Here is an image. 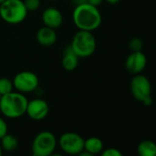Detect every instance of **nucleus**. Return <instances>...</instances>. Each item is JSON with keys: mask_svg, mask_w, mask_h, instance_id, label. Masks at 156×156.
Returning a JSON list of instances; mask_svg holds the SVG:
<instances>
[{"mask_svg": "<svg viewBox=\"0 0 156 156\" xmlns=\"http://www.w3.org/2000/svg\"><path fill=\"white\" fill-rule=\"evenodd\" d=\"M72 18L73 24L78 30L91 32L98 29L102 22V16L98 7L89 3L75 6Z\"/></svg>", "mask_w": 156, "mask_h": 156, "instance_id": "obj_1", "label": "nucleus"}, {"mask_svg": "<svg viewBox=\"0 0 156 156\" xmlns=\"http://www.w3.org/2000/svg\"><path fill=\"white\" fill-rule=\"evenodd\" d=\"M28 102L24 94L12 91L0 98V112L6 118L19 119L26 114Z\"/></svg>", "mask_w": 156, "mask_h": 156, "instance_id": "obj_2", "label": "nucleus"}, {"mask_svg": "<svg viewBox=\"0 0 156 156\" xmlns=\"http://www.w3.org/2000/svg\"><path fill=\"white\" fill-rule=\"evenodd\" d=\"M70 47L79 58H87L96 51L97 41L91 31L78 30L73 35Z\"/></svg>", "mask_w": 156, "mask_h": 156, "instance_id": "obj_3", "label": "nucleus"}, {"mask_svg": "<svg viewBox=\"0 0 156 156\" xmlns=\"http://www.w3.org/2000/svg\"><path fill=\"white\" fill-rule=\"evenodd\" d=\"M28 13L23 0H6L0 5V17L10 25L23 22Z\"/></svg>", "mask_w": 156, "mask_h": 156, "instance_id": "obj_4", "label": "nucleus"}, {"mask_svg": "<svg viewBox=\"0 0 156 156\" xmlns=\"http://www.w3.org/2000/svg\"><path fill=\"white\" fill-rule=\"evenodd\" d=\"M132 97L144 106H151L153 102L151 98V85L148 78L140 73L134 74L129 84Z\"/></svg>", "mask_w": 156, "mask_h": 156, "instance_id": "obj_5", "label": "nucleus"}, {"mask_svg": "<svg viewBox=\"0 0 156 156\" xmlns=\"http://www.w3.org/2000/svg\"><path fill=\"white\" fill-rule=\"evenodd\" d=\"M57 146V139L55 135L44 130L38 133L33 139L31 144L32 156H50L52 154Z\"/></svg>", "mask_w": 156, "mask_h": 156, "instance_id": "obj_6", "label": "nucleus"}, {"mask_svg": "<svg viewBox=\"0 0 156 156\" xmlns=\"http://www.w3.org/2000/svg\"><path fill=\"white\" fill-rule=\"evenodd\" d=\"M12 81L16 91L22 94L30 93L37 90L40 85L38 75L30 71H22L18 73Z\"/></svg>", "mask_w": 156, "mask_h": 156, "instance_id": "obj_7", "label": "nucleus"}, {"mask_svg": "<svg viewBox=\"0 0 156 156\" xmlns=\"http://www.w3.org/2000/svg\"><path fill=\"white\" fill-rule=\"evenodd\" d=\"M58 142L62 151L69 155H77L84 151L85 139L76 132H64L61 135Z\"/></svg>", "mask_w": 156, "mask_h": 156, "instance_id": "obj_8", "label": "nucleus"}, {"mask_svg": "<svg viewBox=\"0 0 156 156\" xmlns=\"http://www.w3.org/2000/svg\"><path fill=\"white\" fill-rule=\"evenodd\" d=\"M49 105L42 98H34L28 102L26 114L32 120H42L49 114Z\"/></svg>", "mask_w": 156, "mask_h": 156, "instance_id": "obj_9", "label": "nucleus"}, {"mask_svg": "<svg viewBox=\"0 0 156 156\" xmlns=\"http://www.w3.org/2000/svg\"><path fill=\"white\" fill-rule=\"evenodd\" d=\"M146 64L147 58L142 51H131L125 61L126 70L132 74L140 73L145 69Z\"/></svg>", "mask_w": 156, "mask_h": 156, "instance_id": "obj_10", "label": "nucleus"}, {"mask_svg": "<svg viewBox=\"0 0 156 156\" xmlns=\"http://www.w3.org/2000/svg\"><path fill=\"white\" fill-rule=\"evenodd\" d=\"M41 21L43 23V26L57 30L62 25L63 17L62 12L58 9L50 7L43 10L41 14Z\"/></svg>", "mask_w": 156, "mask_h": 156, "instance_id": "obj_11", "label": "nucleus"}, {"mask_svg": "<svg viewBox=\"0 0 156 156\" xmlns=\"http://www.w3.org/2000/svg\"><path fill=\"white\" fill-rule=\"evenodd\" d=\"M37 41L44 47L52 46L57 41V33L55 30L48 28L46 26L41 27L36 33Z\"/></svg>", "mask_w": 156, "mask_h": 156, "instance_id": "obj_12", "label": "nucleus"}, {"mask_svg": "<svg viewBox=\"0 0 156 156\" xmlns=\"http://www.w3.org/2000/svg\"><path fill=\"white\" fill-rule=\"evenodd\" d=\"M78 63H79V57H78L75 54V52L71 49L70 45L67 46L63 51V54L62 58V68L65 71L71 72L76 69V67L78 66Z\"/></svg>", "mask_w": 156, "mask_h": 156, "instance_id": "obj_13", "label": "nucleus"}, {"mask_svg": "<svg viewBox=\"0 0 156 156\" xmlns=\"http://www.w3.org/2000/svg\"><path fill=\"white\" fill-rule=\"evenodd\" d=\"M104 149V143L101 139L98 137H89L85 140L84 143V151L92 153L94 155L100 153Z\"/></svg>", "mask_w": 156, "mask_h": 156, "instance_id": "obj_14", "label": "nucleus"}, {"mask_svg": "<svg viewBox=\"0 0 156 156\" xmlns=\"http://www.w3.org/2000/svg\"><path fill=\"white\" fill-rule=\"evenodd\" d=\"M139 156H156V143L150 140H142L137 147Z\"/></svg>", "mask_w": 156, "mask_h": 156, "instance_id": "obj_15", "label": "nucleus"}, {"mask_svg": "<svg viewBox=\"0 0 156 156\" xmlns=\"http://www.w3.org/2000/svg\"><path fill=\"white\" fill-rule=\"evenodd\" d=\"M0 141H1L0 142V145H1L2 150L9 151V152L14 151L15 150H17L19 146V140L17 137L9 133H7L1 140H0Z\"/></svg>", "mask_w": 156, "mask_h": 156, "instance_id": "obj_16", "label": "nucleus"}, {"mask_svg": "<svg viewBox=\"0 0 156 156\" xmlns=\"http://www.w3.org/2000/svg\"><path fill=\"white\" fill-rule=\"evenodd\" d=\"M14 91L13 81L7 77L0 78V95L4 96Z\"/></svg>", "mask_w": 156, "mask_h": 156, "instance_id": "obj_17", "label": "nucleus"}, {"mask_svg": "<svg viewBox=\"0 0 156 156\" xmlns=\"http://www.w3.org/2000/svg\"><path fill=\"white\" fill-rule=\"evenodd\" d=\"M129 47L131 51H141L143 48V41L138 37L132 38L129 42Z\"/></svg>", "mask_w": 156, "mask_h": 156, "instance_id": "obj_18", "label": "nucleus"}, {"mask_svg": "<svg viewBox=\"0 0 156 156\" xmlns=\"http://www.w3.org/2000/svg\"><path fill=\"white\" fill-rule=\"evenodd\" d=\"M28 12H35L41 7V0H23Z\"/></svg>", "mask_w": 156, "mask_h": 156, "instance_id": "obj_19", "label": "nucleus"}, {"mask_svg": "<svg viewBox=\"0 0 156 156\" xmlns=\"http://www.w3.org/2000/svg\"><path fill=\"white\" fill-rule=\"evenodd\" d=\"M100 156H123L122 152L116 148H108L100 152Z\"/></svg>", "mask_w": 156, "mask_h": 156, "instance_id": "obj_20", "label": "nucleus"}, {"mask_svg": "<svg viewBox=\"0 0 156 156\" xmlns=\"http://www.w3.org/2000/svg\"><path fill=\"white\" fill-rule=\"evenodd\" d=\"M8 129H9V127H8L6 120L3 118L0 117V140L8 133Z\"/></svg>", "mask_w": 156, "mask_h": 156, "instance_id": "obj_21", "label": "nucleus"}, {"mask_svg": "<svg viewBox=\"0 0 156 156\" xmlns=\"http://www.w3.org/2000/svg\"><path fill=\"white\" fill-rule=\"evenodd\" d=\"M105 0H87V3H89L90 5L92 6H95V7H98L100 6Z\"/></svg>", "mask_w": 156, "mask_h": 156, "instance_id": "obj_22", "label": "nucleus"}, {"mask_svg": "<svg viewBox=\"0 0 156 156\" xmlns=\"http://www.w3.org/2000/svg\"><path fill=\"white\" fill-rule=\"evenodd\" d=\"M76 156H96V155H94V154H92V153H89V152H87V151H81L80 153H78Z\"/></svg>", "mask_w": 156, "mask_h": 156, "instance_id": "obj_23", "label": "nucleus"}, {"mask_svg": "<svg viewBox=\"0 0 156 156\" xmlns=\"http://www.w3.org/2000/svg\"><path fill=\"white\" fill-rule=\"evenodd\" d=\"M73 3H75V6H77L80 4L87 3V0H73Z\"/></svg>", "mask_w": 156, "mask_h": 156, "instance_id": "obj_24", "label": "nucleus"}, {"mask_svg": "<svg viewBox=\"0 0 156 156\" xmlns=\"http://www.w3.org/2000/svg\"><path fill=\"white\" fill-rule=\"evenodd\" d=\"M105 1L107 3L110 4V5H115V4H118L120 1V0H105Z\"/></svg>", "mask_w": 156, "mask_h": 156, "instance_id": "obj_25", "label": "nucleus"}, {"mask_svg": "<svg viewBox=\"0 0 156 156\" xmlns=\"http://www.w3.org/2000/svg\"><path fill=\"white\" fill-rule=\"evenodd\" d=\"M50 156H64V155H62V154H61V153H55V152H53V153L51 154Z\"/></svg>", "mask_w": 156, "mask_h": 156, "instance_id": "obj_26", "label": "nucleus"}, {"mask_svg": "<svg viewBox=\"0 0 156 156\" xmlns=\"http://www.w3.org/2000/svg\"><path fill=\"white\" fill-rule=\"evenodd\" d=\"M0 156H3V150L1 148V145H0Z\"/></svg>", "mask_w": 156, "mask_h": 156, "instance_id": "obj_27", "label": "nucleus"}, {"mask_svg": "<svg viewBox=\"0 0 156 156\" xmlns=\"http://www.w3.org/2000/svg\"><path fill=\"white\" fill-rule=\"evenodd\" d=\"M6 1V0H0V5H1L2 3H4Z\"/></svg>", "mask_w": 156, "mask_h": 156, "instance_id": "obj_28", "label": "nucleus"}, {"mask_svg": "<svg viewBox=\"0 0 156 156\" xmlns=\"http://www.w3.org/2000/svg\"><path fill=\"white\" fill-rule=\"evenodd\" d=\"M49 1H54V0H49Z\"/></svg>", "mask_w": 156, "mask_h": 156, "instance_id": "obj_29", "label": "nucleus"}, {"mask_svg": "<svg viewBox=\"0 0 156 156\" xmlns=\"http://www.w3.org/2000/svg\"><path fill=\"white\" fill-rule=\"evenodd\" d=\"M1 97H2V96H1V95H0V98H1Z\"/></svg>", "mask_w": 156, "mask_h": 156, "instance_id": "obj_30", "label": "nucleus"}]
</instances>
